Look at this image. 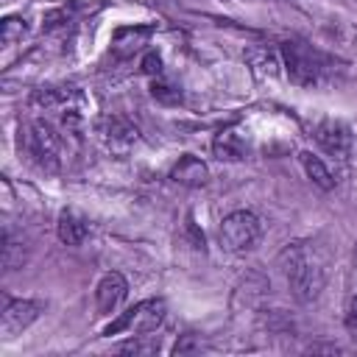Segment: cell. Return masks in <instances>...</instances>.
<instances>
[{
    "label": "cell",
    "mask_w": 357,
    "mask_h": 357,
    "mask_svg": "<svg viewBox=\"0 0 357 357\" xmlns=\"http://www.w3.org/2000/svg\"><path fill=\"white\" fill-rule=\"evenodd\" d=\"M56 231H59V240L64 245H81L86 240V234H89V223L75 209H61Z\"/></svg>",
    "instance_id": "cell-11"
},
{
    "label": "cell",
    "mask_w": 357,
    "mask_h": 357,
    "mask_svg": "<svg viewBox=\"0 0 357 357\" xmlns=\"http://www.w3.org/2000/svg\"><path fill=\"white\" fill-rule=\"evenodd\" d=\"M282 59H284V70H287L290 81L298 86H310V89L326 86V84L337 81L343 73V64L337 59H332L324 50H318L307 42H298V39L282 45Z\"/></svg>",
    "instance_id": "cell-2"
},
{
    "label": "cell",
    "mask_w": 357,
    "mask_h": 357,
    "mask_svg": "<svg viewBox=\"0 0 357 357\" xmlns=\"http://www.w3.org/2000/svg\"><path fill=\"white\" fill-rule=\"evenodd\" d=\"M165 315H167V304L162 298H145V301L134 304L128 312H123L112 326H106L103 335H117V332H131V335L156 332L165 324Z\"/></svg>",
    "instance_id": "cell-5"
},
{
    "label": "cell",
    "mask_w": 357,
    "mask_h": 357,
    "mask_svg": "<svg viewBox=\"0 0 357 357\" xmlns=\"http://www.w3.org/2000/svg\"><path fill=\"white\" fill-rule=\"evenodd\" d=\"M151 31L148 28H120L114 33V42H112V50L117 56H131L134 50H139L145 42H148Z\"/></svg>",
    "instance_id": "cell-13"
},
{
    "label": "cell",
    "mask_w": 357,
    "mask_h": 357,
    "mask_svg": "<svg viewBox=\"0 0 357 357\" xmlns=\"http://www.w3.org/2000/svg\"><path fill=\"white\" fill-rule=\"evenodd\" d=\"M25 262V251H22V240H14L11 231H6L3 237V268L6 271H17Z\"/></svg>",
    "instance_id": "cell-15"
},
{
    "label": "cell",
    "mask_w": 357,
    "mask_h": 357,
    "mask_svg": "<svg viewBox=\"0 0 357 357\" xmlns=\"http://www.w3.org/2000/svg\"><path fill=\"white\" fill-rule=\"evenodd\" d=\"M343 324H346V332L351 335V340H357V293H351V296H349V301H346Z\"/></svg>",
    "instance_id": "cell-19"
},
{
    "label": "cell",
    "mask_w": 357,
    "mask_h": 357,
    "mask_svg": "<svg viewBox=\"0 0 357 357\" xmlns=\"http://www.w3.org/2000/svg\"><path fill=\"white\" fill-rule=\"evenodd\" d=\"M22 151L25 156L45 173H59L61 167V142H59V134L53 131L50 123L45 120H31L22 131Z\"/></svg>",
    "instance_id": "cell-3"
},
{
    "label": "cell",
    "mask_w": 357,
    "mask_h": 357,
    "mask_svg": "<svg viewBox=\"0 0 357 357\" xmlns=\"http://www.w3.org/2000/svg\"><path fill=\"white\" fill-rule=\"evenodd\" d=\"M279 268L284 273V282L296 301L310 304L321 296L326 284V268L318 251L310 243H293L279 254Z\"/></svg>",
    "instance_id": "cell-1"
},
{
    "label": "cell",
    "mask_w": 357,
    "mask_h": 357,
    "mask_svg": "<svg viewBox=\"0 0 357 357\" xmlns=\"http://www.w3.org/2000/svg\"><path fill=\"white\" fill-rule=\"evenodd\" d=\"M170 178L176 184H181V187H204L209 181V170L198 156L187 153V156H181L176 162V167L170 170Z\"/></svg>",
    "instance_id": "cell-10"
},
{
    "label": "cell",
    "mask_w": 357,
    "mask_h": 357,
    "mask_svg": "<svg viewBox=\"0 0 357 357\" xmlns=\"http://www.w3.org/2000/svg\"><path fill=\"white\" fill-rule=\"evenodd\" d=\"M22 33H25V20L22 17H6L0 22V39H3V45H14L17 39H22Z\"/></svg>",
    "instance_id": "cell-18"
},
{
    "label": "cell",
    "mask_w": 357,
    "mask_h": 357,
    "mask_svg": "<svg viewBox=\"0 0 357 357\" xmlns=\"http://www.w3.org/2000/svg\"><path fill=\"white\" fill-rule=\"evenodd\" d=\"M298 159H301L304 173L312 178V184H318L321 190H332V187H335V178H332L329 167H326V165H324L318 156H312L310 151H301V153H298Z\"/></svg>",
    "instance_id": "cell-14"
},
{
    "label": "cell",
    "mask_w": 357,
    "mask_h": 357,
    "mask_svg": "<svg viewBox=\"0 0 357 357\" xmlns=\"http://www.w3.org/2000/svg\"><path fill=\"white\" fill-rule=\"evenodd\" d=\"M259 237H262V223L248 209H234L220 220V243L231 254H245L257 248Z\"/></svg>",
    "instance_id": "cell-4"
},
{
    "label": "cell",
    "mask_w": 357,
    "mask_h": 357,
    "mask_svg": "<svg viewBox=\"0 0 357 357\" xmlns=\"http://www.w3.org/2000/svg\"><path fill=\"white\" fill-rule=\"evenodd\" d=\"M151 95L159 100V103H167V106H176L181 103V89L170 81H165L162 75H156V81L151 84Z\"/></svg>",
    "instance_id": "cell-17"
},
{
    "label": "cell",
    "mask_w": 357,
    "mask_h": 357,
    "mask_svg": "<svg viewBox=\"0 0 357 357\" xmlns=\"http://www.w3.org/2000/svg\"><path fill=\"white\" fill-rule=\"evenodd\" d=\"M42 312V304L33 298H8L3 296V315H0V332L3 340L17 337L22 329H28Z\"/></svg>",
    "instance_id": "cell-6"
},
{
    "label": "cell",
    "mask_w": 357,
    "mask_h": 357,
    "mask_svg": "<svg viewBox=\"0 0 357 357\" xmlns=\"http://www.w3.org/2000/svg\"><path fill=\"white\" fill-rule=\"evenodd\" d=\"M98 134L100 139L106 142L109 151H117V153H126L137 139H139V131L134 123H128L126 117H117V114H109L98 123Z\"/></svg>",
    "instance_id": "cell-7"
},
{
    "label": "cell",
    "mask_w": 357,
    "mask_h": 357,
    "mask_svg": "<svg viewBox=\"0 0 357 357\" xmlns=\"http://www.w3.org/2000/svg\"><path fill=\"white\" fill-rule=\"evenodd\" d=\"M142 73H145V75H162V59H159L156 53H148V56L142 59Z\"/></svg>",
    "instance_id": "cell-20"
},
{
    "label": "cell",
    "mask_w": 357,
    "mask_h": 357,
    "mask_svg": "<svg viewBox=\"0 0 357 357\" xmlns=\"http://www.w3.org/2000/svg\"><path fill=\"white\" fill-rule=\"evenodd\" d=\"M212 151H215L218 159L237 162V159L245 156V142H243V137H240L234 128H223V131L215 134V139H212Z\"/></svg>",
    "instance_id": "cell-12"
},
{
    "label": "cell",
    "mask_w": 357,
    "mask_h": 357,
    "mask_svg": "<svg viewBox=\"0 0 357 357\" xmlns=\"http://www.w3.org/2000/svg\"><path fill=\"white\" fill-rule=\"evenodd\" d=\"M126 293H128L126 276L117 273V271L106 273V276L98 282V287H95V307H98V312H100V315H112V312L123 304Z\"/></svg>",
    "instance_id": "cell-9"
},
{
    "label": "cell",
    "mask_w": 357,
    "mask_h": 357,
    "mask_svg": "<svg viewBox=\"0 0 357 357\" xmlns=\"http://www.w3.org/2000/svg\"><path fill=\"white\" fill-rule=\"evenodd\" d=\"M312 134H315V142L326 151V153H332V156H346L349 151H351V131H349V126L346 123H340V120H321L315 128H312Z\"/></svg>",
    "instance_id": "cell-8"
},
{
    "label": "cell",
    "mask_w": 357,
    "mask_h": 357,
    "mask_svg": "<svg viewBox=\"0 0 357 357\" xmlns=\"http://www.w3.org/2000/svg\"><path fill=\"white\" fill-rule=\"evenodd\" d=\"M117 351H120V354H156V351H159V340L151 337L148 332H142V335H134L131 340L120 343Z\"/></svg>",
    "instance_id": "cell-16"
}]
</instances>
